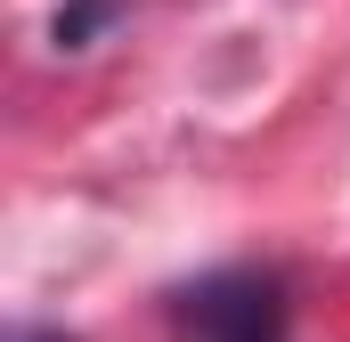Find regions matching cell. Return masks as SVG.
Instances as JSON below:
<instances>
[{
	"mask_svg": "<svg viewBox=\"0 0 350 342\" xmlns=\"http://www.w3.org/2000/svg\"><path fill=\"white\" fill-rule=\"evenodd\" d=\"M16 342H74V334H49V326H33V334H16Z\"/></svg>",
	"mask_w": 350,
	"mask_h": 342,
	"instance_id": "3957f363",
	"label": "cell"
},
{
	"mask_svg": "<svg viewBox=\"0 0 350 342\" xmlns=\"http://www.w3.org/2000/svg\"><path fill=\"white\" fill-rule=\"evenodd\" d=\"M187 342H285V277L277 269H220L172 302Z\"/></svg>",
	"mask_w": 350,
	"mask_h": 342,
	"instance_id": "6da1fadb",
	"label": "cell"
},
{
	"mask_svg": "<svg viewBox=\"0 0 350 342\" xmlns=\"http://www.w3.org/2000/svg\"><path fill=\"white\" fill-rule=\"evenodd\" d=\"M114 8H122V0H74V8L57 16V49H82V41L106 25V16H114Z\"/></svg>",
	"mask_w": 350,
	"mask_h": 342,
	"instance_id": "7a4b0ae2",
	"label": "cell"
}]
</instances>
